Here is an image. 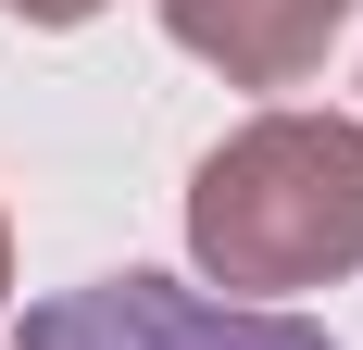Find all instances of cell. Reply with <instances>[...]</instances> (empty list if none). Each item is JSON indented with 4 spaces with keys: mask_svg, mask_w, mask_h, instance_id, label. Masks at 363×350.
Returning <instances> with one entry per match:
<instances>
[{
    "mask_svg": "<svg viewBox=\"0 0 363 350\" xmlns=\"http://www.w3.org/2000/svg\"><path fill=\"white\" fill-rule=\"evenodd\" d=\"M188 250L213 288H338L363 276V125L351 113H251L188 175Z\"/></svg>",
    "mask_w": 363,
    "mask_h": 350,
    "instance_id": "1",
    "label": "cell"
},
{
    "mask_svg": "<svg viewBox=\"0 0 363 350\" xmlns=\"http://www.w3.org/2000/svg\"><path fill=\"white\" fill-rule=\"evenodd\" d=\"M13 350H338V338L301 325V313L213 300V288H176V276H150V263H125V276H88L63 300H38Z\"/></svg>",
    "mask_w": 363,
    "mask_h": 350,
    "instance_id": "2",
    "label": "cell"
},
{
    "mask_svg": "<svg viewBox=\"0 0 363 350\" xmlns=\"http://www.w3.org/2000/svg\"><path fill=\"white\" fill-rule=\"evenodd\" d=\"M351 13L363 0H163V38L188 63H213L225 88H301Z\"/></svg>",
    "mask_w": 363,
    "mask_h": 350,
    "instance_id": "3",
    "label": "cell"
},
{
    "mask_svg": "<svg viewBox=\"0 0 363 350\" xmlns=\"http://www.w3.org/2000/svg\"><path fill=\"white\" fill-rule=\"evenodd\" d=\"M0 13H13V26H88L101 0H0Z\"/></svg>",
    "mask_w": 363,
    "mask_h": 350,
    "instance_id": "4",
    "label": "cell"
},
{
    "mask_svg": "<svg viewBox=\"0 0 363 350\" xmlns=\"http://www.w3.org/2000/svg\"><path fill=\"white\" fill-rule=\"evenodd\" d=\"M0 300H13V225H0ZM0 350H13V338H0Z\"/></svg>",
    "mask_w": 363,
    "mask_h": 350,
    "instance_id": "5",
    "label": "cell"
}]
</instances>
